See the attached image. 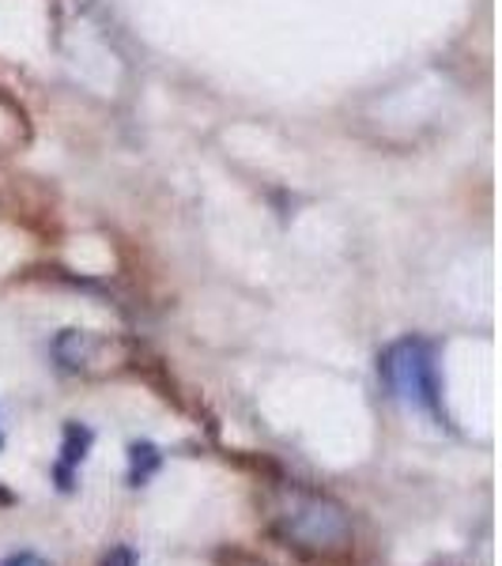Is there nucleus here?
<instances>
[{
  "label": "nucleus",
  "instance_id": "0eeeda50",
  "mask_svg": "<svg viewBox=\"0 0 502 566\" xmlns=\"http://www.w3.org/2000/svg\"><path fill=\"white\" fill-rule=\"evenodd\" d=\"M219 559H227L231 566H269V563H261V559H253V555H245V552H223Z\"/></svg>",
  "mask_w": 502,
  "mask_h": 566
},
{
  "label": "nucleus",
  "instance_id": "1a4fd4ad",
  "mask_svg": "<svg viewBox=\"0 0 502 566\" xmlns=\"http://www.w3.org/2000/svg\"><path fill=\"white\" fill-rule=\"evenodd\" d=\"M0 506H12V491L8 488H0Z\"/></svg>",
  "mask_w": 502,
  "mask_h": 566
},
{
  "label": "nucleus",
  "instance_id": "20e7f679",
  "mask_svg": "<svg viewBox=\"0 0 502 566\" xmlns=\"http://www.w3.org/2000/svg\"><path fill=\"white\" fill-rule=\"evenodd\" d=\"M163 464V453L155 450L151 442H133L129 446V483L133 488H144Z\"/></svg>",
  "mask_w": 502,
  "mask_h": 566
},
{
  "label": "nucleus",
  "instance_id": "423d86ee",
  "mask_svg": "<svg viewBox=\"0 0 502 566\" xmlns=\"http://www.w3.org/2000/svg\"><path fill=\"white\" fill-rule=\"evenodd\" d=\"M103 566H136V552L133 547H114L103 559Z\"/></svg>",
  "mask_w": 502,
  "mask_h": 566
},
{
  "label": "nucleus",
  "instance_id": "6e6552de",
  "mask_svg": "<svg viewBox=\"0 0 502 566\" xmlns=\"http://www.w3.org/2000/svg\"><path fill=\"white\" fill-rule=\"evenodd\" d=\"M0 566H45L39 555H31V552H20V555H8Z\"/></svg>",
  "mask_w": 502,
  "mask_h": 566
},
{
  "label": "nucleus",
  "instance_id": "f257e3e1",
  "mask_svg": "<svg viewBox=\"0 0 502 566\" xmlns=\"http://www.w3.org/2000/svg\"><path fill=\"white\" fill-rule=\"evenodd\" d=\"M272 533L299 552L333 559L352 547V517L322 491L284 488L272 502Z\"/></svg>",
  "mask_w": 502,
  "mask_h": 566
},
{
  "label": "nucleus",
  "instance_id": "39448f33",
  "mask_svg": "<svg viewBox=\"0 0 502 566\" xmlns=\"http://www.w3.org/2000/svg\"><path fill=\"white\" fill-rule=\"evenodd\" d=\"M57 359L65 363V367H80V363L87 359V336L84 333H65L57 340Z\"/></svg>",
  "mask_w": 502,
  "mask_h": 566
},
{
  "label": "nucleus",
  "instance_id": "f03ea898",
  "mask_svg": "<svg viewBox=\"0 0 502 566\" xmlns=\"http://www.w3.org/2000/svg\"><path fill=\"white\" fill-rule=\"evenodd\" d=\"M378 370L400 405L442 419V386H438V367H435L431 344L416 340V336L412 340L389 344L378 359Z\"/></svg>",
  "mask_w": 502,
  "mask_h": 566
},
{
  "label": "nucleus",
  "instance_id": "7ed1b4c3",
  "mask_svg": "<svg viewBox=\"0 0 502 566\" xmlns=\"http://www.w3.org/2000/svg\"><path fill=\"white\" fill-rule=\"evenodd\" d=\"M91 442H95V434H91L87 427H80V423H69L65 427V442H61V461H57V469H53V476H57V488L61 491L76 488L72 480H76V469L84 464Z\"/></svg>",
  "mask_w": 502,
  "mask_h": 566
}]
</instances>
